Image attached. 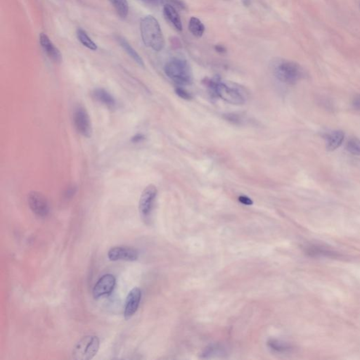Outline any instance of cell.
I'll return each instance as SVG.
<instances>
[{
	"mask_svg": "<svg viewBox=\"0 0 360 360\" xmlns=\"http://www.w3.org/2000/svg\"><path fill=\"white\" fill-rule=\"evenodd\" d=\"M209 87L217 97L233 105H243L248 99V92L242 86L232 82L211 80Z\"/></svg>",
	"mask_w": 360,
	"mask_h": 360,
	"instance_id": "1",
	"label": "cell"
},
{
	"mask_svg": "<svg viewBox=\"0 0 360 360\" xmlns=\"http://www.w3.org/2000/svg\"><path fill=\"white\" fill-rule=\"evenodd\" d=\"M140 31L142 41L147 47L156 52L162 50L165 40L158 21L152 16H147L140 21Z\"/></svg>",
	"mask_w": 360,
	"mask_h": 360,
	"instance_id": "2",
	"label": "cell"
},
{
	"mask_svg": "<svg viewBox=\"0 0 360 360\" xmlns=\"http://www.w3.org/2000/svg\"><path fill=\"white\" fill-rule=\"evenodd\" d=\"M275 76L281 83L295 85L304 77V70L296 62L286 59H276L272 64Z\"/></svg>",
	"mask_w": 360,
	"mask_h": 360,
	"instance_id": "3",
	"label": "cell"
},
{
	"mask_svg": "<svg viewBox=\"0 0 360 360\" xmlns=\"http://www.w3.org/2000/svg\"><path fill=\"white\" fill-rule=\"evenodd\" d=\"M164 70L169 79L180 85H189L193 82L191 66L185 59H171L165 65Z\"/></svg>",
	"mask_w": 360,
	"mask_h": 360,
	"instance_id": "4",
	"label": "cell"
},
{
	"mask_svg": "<svg viewBox=\"0 0 360 360\" xmlns=\"http://www.w3.org/2000/svg\"><path fill=\"white\" fill-rule=\"evenodd\" d=\"M100 341L98 337L94 335L86 336L76 344L72 351V356L77 360L93 359L98 353Z\"/></svg>",
	"mask_w": 360,
	"mask_h": 360,
	"instance_id": "5",
	"label": "cell"
},
{
	"mask_svg": "<svg viewBox=\"0 0 360 360\" xmlns=\"http://www.w3.org/2000/svg\"><path fill=\"white\" fill-rule=\"evenodd\" d=\"M158 195V190L154 185H150L146 187L141 194L139 202V211L142 220L146 224L148 223Z\"/></svg>",
	"mask_w": 360,
	"mask_h": 360,
	"instance_id": "6",
	"label": "cell"
},
{
	"mask_svg": "<svg viewBox=\"0 0 360 360\" xmlns=\"http://www.w3.org/2000/svg\"><path fill=\"white\" fill-rule=\"evenodd\" d=\"M73 121L78 133L87 138L91 137L92 134V122L87 109L83 106L78 105L75 107Z\"/></svg>",
	"mask_w": 360,
	"mask_h": 360,
	"instance_id": "7",
	"label": "cell"
},
{
	"mask_svg": "<svg viewBox=\"0 0 360 360\" xmlns=\"http://www.w3.org/2000/svg\"><path fill=\"white\" fill-rule=\"evenodd\" d=\"M28 202L32 212L41 218H44L50 212V206L47 198L38 191H31L28 196Z\"/></svg>",
	"mask_w": 360,
	"mask_h": 360,
	"instance_id": "8",
	"label": "cell"
},
{
	"mask_svg": "<svg viewBox=\"0 0 360 360\" xmlns=\"http://www.w3.org/2000/svg\"><path fill=\"white\" fill-rule=\"evenodd\" d=\"M108 257L111 261L134 262L139 258V252L131 246H117L108 251Z\"/></svg>",
	"mask_w": 360,
	"mask_h": 360,
	"instance_id": "9",
	"label": "cell"
},
{
	"mask_svg": "<svg viewBox=\"0 0 360 360\" xmlns=\"http://www.w3.org/2000/svg\"><path fill=\"white\" fill-rule=\"evenodd\" d=\"M142 293L140 288L134 287L128 294L125 303L124 318L126 320L131 319L137 313L141 300Z\"/></svg>",
	"mask_w": 360,
	"mask_h": 360,
	"instance_id": "10",
	"label": "cell"
},
{
	"mask_svg": "<svg viewBox=\"0 0 360 360\" xmlns=\"http://www.w3.org/2000/svg\"><path fill=\"white\" fill-rule=\"evenodd\" d=\"M116 283V278L111 274H106L102 276L94 285L92 291L94 298L110 294L114 289Z\"/></svg>",
	"mask_w": 360,
	"mask_h": 360,
	"instance_id": "11",
	"label": "cell"
},
{
	"mask_svg": "<svg viewBox=\"0 0 360 360\" xmlns=\"http://www.w3.org/2000/svg\"><path fill=\"white\" fill-rule=\"evenodd\" d=\"M40 43L43 50L51 60L57 64L62 62V56L60 51L54 46L47 35L41 33L40 35Z\"/></svg>",
	"mask_w": 360,
	"mask_h": 360,
	"instance_id": "12",
	"label": "cell"
},
{
	"mask_svg": "<svg viewBox=\"0 0 360 360\" xmlns=\"http://www.w3.org/2000/svg\"><path fill=\"white\" fill-rule=\"evenodd\" d=\"M92 96L97 102L105 106L109 109H114L116 107V101L111 94L104 88H97L92 92Z\"/></svg>",
	"mask_w": 360,
	"mask_h": 360,
	"instance_id": "13",
	"label": "cell"
},
{
	"mask_svg": "<svg viewBox=\"0 0 360 360\" xmlns=\"http://www.w3.org/2000/svg\"><path fill=\"white\" fill-rule=\"evenodd\" d=\"M163 14L168 21L172 24L176 30H182V23L180 15L176 9L170 4H166L163 7Z\"/></svg>",
	"mask_w": 360,
	"mask_h": 360,
	"instance_id": "14",
	"label": "cell"
},
{
	"mask_svg": "<svg viewBox=\"0 0 360 360\" xmlns=\"http://www.w3.org/2000/svg\"><path fill=\"white\" fill-rule=\"evenodd\" d=\"M344 133L342 131H334L326 136V148L329 151H334L340 147L344 140Z\"/></svg>",
	"mask_w": 360,
	"mask_h": 360,
	"instance_id": "15",
	"label": "cell"
},
{
	"mask_svg": "<svg viewBox=\"0 0 360 360\" xmlns=\"http://www.w3.org/2000/svg\"><path fill=\"white\" fill-rule=\"evenodd\" d=\"M117 41H118L119 44H121V47L126 51V52L127 53L128 55L133 59L136 63L140 65V66L145 67V63H144L143 59H142V57L139 55L138 53L136 52V50H134V48L131 46V44L124 38L118 36L117 37Z\"/></svg>",
	"mask_w": 360,
	"mask_h": 360,
	"instance_id": "16",
	"label": "cell"
},
{
	"mask_svg": "<svg viewBox=\"0 0 360 360\" xmlns=\"http://www.w3.org/2000/svg\"><path fill=\"white\" fill-rule=\"evenodd\" d=\"M189 30L193 36L201 38L204 35L205 27L198 18L191 17L189 23Z\"/></svg>",
	"mask_w": 360,
	"mask_h": 360,
	"instance_id": "17",
	"label": "cell"
},
{
	"mask_svg": "<svg viewBox=\"0 0 360 360\" xmlns=\"http://www.w3.org/2000/svg\"><path fill=\"white\" fill-rule=\"evenodd\" d=\"M77 37L83 46L92 51L97 50V44L94 43V42L88 36L87 33L84 30L78 28L77 30Z\"/></svg>",
	"mask_w": 360,
	"mask_h": 360,
	"instance_id": "18",
	"label": "cell"
},
{
	"mask_svg": "<svg viewBox=\"0 0 360 360\" xmlns=\"http://www.w3.org/2000/svg\"><path fill=\"white\" fill-rule=\"evenodd\" d=\"M109 1L120 17L126 19L127 17L129 5L127 0H109Z\"/></svg>",
	"mask_w": 360,
	"mask_h": 360,
	"instance_id": "19",
	"label": "cell"
},
{
	"mask_svg": "<svg viewBox=\"0 0 360 360\" xmlns=\"http://www.w3.org/2000/svg\"><path fill=\"white\" fill-rule=\"evenodd\" d=\"M347 149L350 153L356 156H360V140L359 139H350L347 143Z\"/></svg>",
	"mask_w": 360,
	"mask_h": 360,
	"instance_id": "20",
	"label": "cell"
},
{
	"mask_svg": "<svg viewBox=\"0 0 360 360\" xmlns=\"http://www.w3.org/2000/svg\"><path fill=\"white\" fill-rule=\"evenodd\" d=\"M225 118L229 122L234 123V124L240 125L244 123V117L239 114H236V113H228V114L225 115Z\"/></svg>",
	"mask_w": 360,
	"mask_h": 360,
	"instance_id": "21",
	"label": "cell"
},
{
	"mask_svg": "<svg viewBox=\"0 0 360 360\" xmlns=\"http://www.w3.org/2000/svg\"><path fill=\"white\" fill-rule=\"evenodd\" d=\"M175 92L181 98L187 99V100L191 99V94L189 93L188 92H187L185 89H182V88H176Z\"/></svg>",
	"mask_w": 360,
	"mask_h": 360,
	"instance_id": "22",
	"label": "cell"
},
{
	"mask_svg": "<svg viewBox=\"0 0 360 360\" xmlns=\"http://www.w3.org/2000/svg\"><path fill=\"white\" fill-rule=\"evenodd\" d=\"M238 201L242 204L246 205V206H251L254 204L252 200L250 198L246 196H241L238 197Z\"/></svg>",
	"mask_w": 360,
	"mask_h": 360,
	"instance_id": "23",
	"label": "cell"
},
{
	"mask_svg": "<svg viewBox=\"0 0 360 360\" xmlns=\"http://www.w3.org/2000/svg\"><path fill=\"white\" fill-rule=\"evenodd\" d=\"M353 106L355 109L360 110V95L357 96L353 99Z\"/></svg>",
	"mask_w": 360,
	"mask_h": 360,
	"instance_id": "24",
	"label": "cell"
},
{
	"mask_svg": "<svg viewBox=\"0 0 360 360\" xmlns=\"http://www.w3.org/2000/svg\"><path fill=\"white\" fill-rule=\"evenodd\" d=\"M140 1L148 5H157L161 2V0H140Z\"/></svg>",
	"mask_w": 360,
	"mask_h": 360,
	"instance_id": "25",
	"label": "cell"
},
{
	"mask_svg": "<svg viewBox=\"0 0 360 360\" xmlns=\"http://www.w3.org/2000/svg\"><path fill=\"white\" fill-rule=\"evenodd\" d=\"M144 139H145V136H144L143 134H137L132 137V142H133L134 143H137V142H142Z\"/></svg>",
	"mask_w": 360,
	"mask_h": 360,
	"instance_id": "26",
	"label": "cell"
},
{
	"mask_svg": "<svg viewBox=\"0 0 360 360\" xmlns=\"http://www.w3.org/2000/svg\"><path fill=\"white\" fill-rule=\"evenodd\" d=\"M215 49L217 52L224 53L226 52V49H225V47L222 45H219V44L215 46Z\"/></svg>",
	"mask_w": 360,
	"mask_h": 360,
	"instance_id": "27",
	"label": "cell"
},
{
	"mask_svg": "<svg viewBox=\"0 0 360 360\" xmlns=\"http://www.w3.org/2000/svg\"><path fill=\"white\" fill-rule=\"evenodd\" d=\"M243 2H244V5L249 6L250 4L251 1L250 0H243Z\"/></svg>",
	"mask_w": 360,
	"mask_h": 360,
	"instance_id": "28",
	"label": "cell"
}]
</instances>
